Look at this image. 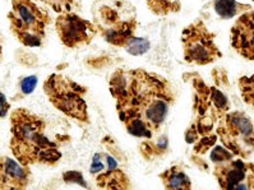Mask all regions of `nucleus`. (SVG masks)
I'll return each instance as SVG.
<instances>
[{"mask_svg":"<svg viewBox=\"0 0 254 190\" xmlns=\"http://www.w3.org/2000/svg\"><path fill=\"white\" fill-rule=\"evenodd\" d=\"M109 92L127 133L147 139L161 131L177 92L168 78L143 68H118L109 79Z\"/></svg>","mask_w":254,"mask_h":190,"instance_id":"f257e3e1","label":"nucleus"},{"mask_svg":"<svg viewBox=\"0 0 254 190\" xmlns=\"http://www.w3.org/2000/svg\"><path fill=\"white\" fill-rule=\"evenodd\" d=\"M10 151L22 165L57 166L63 152L62 142L48 135L45 119L28 109L19 107L10 114Z\"/></svg>","mask_w":254,"mask_h":190,"instance_id":"f03ea898","label":"nucleus"},{"mask_svg":"<svg viewBox=\"0 0 254 190\" xmlns=\"http://www.w3.org/2000/svg\"><path fill=\"white\" fill-rule=\"evenodd\" d=\"M193 87V122L186 130L188 144L213 133L217 120L230 110L226 95L215 86H208L202 77L191 78Z\"/></svg>","mask_w":254,"mask_h":190,"instance_id":"7ed1b4c3","label":"nucleus"},{"mask_svg":"<svg viewBox=\"0 0 254 190\" xmlns=\"http://www.w3.org/2000/svg\"><path fill=\"white\" fill-rule=\"evenodd\" d=\"M42 89L49 102L66 118L79 124L90 123L87 87L62 73H53L45 79Z\"/></svg>","mask_w":254,"mask_h":190,"instance_id":"20e7f679","label":"nucleus"},{"mask_svg":"<svg viewBox=\"0 0 254 190\" xmlns=\"http://www.w3.org/2000/svg\"><path fill=\"white\" fill-rule=\"evenodd\" d=\"M101 23L96 24L99 35L108 44L115 48L124 49L132 57H141L148 53L151 42L143 37H138V21L135 17L124 19L111 6H101L99 10Z\"/></svg>","mask_w":254,"mask_h":190,"instance_id":"39448f33","label":"nucleus"},{"mask_svg":"<svg viewBox=\"0 0 254 190\" xmlns=\"http://www.w3.org/2000/svg\"><path fill=\"white\" fill-rule=\"evenodd\" d=\"M8 19L10 30L26 48H40L51 18L32 0H13Z\"/></svg>","mask_w":254,"mask_h":190,"instance_id":"423d86ee","label":"nucleus"},{"mask_svg":"<svg viewBox=\"0 0 254 190\" xmlns=\"http://www.w3.org/2000/svg\"><path fill=\"white\" fill-rule=\"evenodd\" d=\"M215 133L222 146L236 157L248 160L254 152V125L243 111H227L216 123Z\"/></svg>","mask_w":254,"mask_h":190,"instance_id":"0eeeda50","label":"nucleus"},{"mask_svg":"<svg viewBox=\"0 0 254 190\" xmlns=\"http://www.w3.org/2000/svg\"><path fill=\"white\" fill-rule=\"evenodd\" d=\"M183 58L190 65H208L221 59L216 36L200 18L189 23L182 32Z\"/></svg>","mask_w":254,"mask_h":190,"instance_id":"6e6552de","label":"nucleus"},{"mask_svg":"<svg viewBox=\"0 0 254 190\" xmlns=\"http://www.w3.org/2000/svg\"><path fill=\"white\" fill-rule=\"evenodd\" d=\"M55 31L60 42L68 49L87 46L99 33L96 23L72 12L58 15L55 19Z\"/></svg>","mask_w":254,"mask_h":190,"instance_id":"1a4fd4ad","label":"nucleus"},{"mask_svg":"<svg viewBox=\"0 0 254 190\" xmlns=\"http://www.w3.org/2000/svg\"><path fill=\"white\" fill-rule=\"evenodd\" d=\"M213 165L212 175L218 187L225 190L254 189V164L244 158L234 157Z\"/></svg>","mask_w":254,"mask_h":190,"instance_id":"9d476101","label":"nucleus"},{"mask_svg":"<svg viewBox=\"0 0 254 190\" xmlns=\"http://www.w3.org/2000/svg\"><path fill=\"white\" fill-rule=\"evenodd\" d=\"M90 175L100 189L126 190L132 187L128 175L110 152H96L91 161Z\"/></svg>","mask_w":254,"mask_h":190,"instance_id":"9b49d317","label":"nucleus"},{"mask_svg":"<svg viewBox=\"0 0 254 190\" xmlns=\"http://www.w3.org/2000/svg\"><path fill=\"white\" fill-rule=\"evenodd\" d=\"M231 46L245 59L254 62V10L238 17L230 31Z\"/></svg>","mask_w":254,"mask_h":190,"instance_id":"f8f14e48","label":"nucleus"},{"mask_svg":"<svg viewBox=\"0 0 254 190\" xmlns=\"http://www.w3.org/2000/svg\"><path fill=\"white\" fill-rule=\"evenodd\" d=\"M31 170L19 161L0 156V190L24 189L31 184Z\"/></svg>","mask_w":254,"mask_h":190,"instance_id":"ddd939ff","label":"nucleus"},{"mask_svg":"<svg viewBox=\"0 0 254 190\" xmlns=\"http://www.w3.org/2000/svg\"><path fill=\"white\" fill-rule=\"evenodd\" d=\"M162 187L168 190H190L191 180L182 165H173L159 174Z\"/></svg>","mask_w":254,"mask_h":190,"instance_id":"4468645a","label":"nucleus"},{"mask_svg":"<svg viewBox=\"0 0 254 190\" xmlns=\"http://www.w3.org/2000/svg\"><path fill=\"white\" fill-rule=\"evenodd\" d=\"M170 149L169 137L166 134H157L152 138H147L139 143L138 151L146 161H153L165 156Z\"/></svg>","mask_w":254,"mask_h":190,"instance_id":"2eb2a0df","label":"nucleus"},{"mask_svg":"<svg viewBox=\"0 0 254 190\" xmlns=\"http://www.w3.org/2000/svg\"><path fill=\"white\" fill-rule=\"evenodd\" d=\"M213 9L220 18L230 19L249 10L251 5L238 3L235 0H213Z\"/></svg>","mask_w":254,"mask_h":190,"instance_id":"dca6fc26","label":"nucleus"},{"mask_svg":"<svg viewBox=\"0 0 254 190\" xmlns=\"http://www.w3.org/2000/svg\"><path fill=\"white\" fill-rule=\"evenodd\" d=\"M147 5L156 15H168L180 9V4L171 0H147Z\"/></svg>","mask_w":254,"mask_h":190,"instance_id":"f3484780","label":"nucleus"},{"mask_svg":"<svg viewBox=\"0 0 254 190\" xmlns=\"http://www.w3.org/2000/svg\"><path fill=\"white\" fill-rule=\"evenodd\" d=\"M239 91L245 104L254 107V74L243 75L239 79Z\"/></svg>","mask_w":254,"mask_h":190,"instance_id":"a211bd4d","label":"nucleus"},{"mask_svg":"<svg viewBox=\"0 0 254 190\" xmlns=\"http://www.w3.org/2000/svg\"><path fill=\"white\" fill-rule=\"evenodd\" d=\"M41 1L45 5L50 6L58 14H63V13L72 12L75 0H41Z\"/></svg>","mask_w":254,"mask_h":190,"instance_id":"6ab92c4d","label":"nucleus"},{"mask_svg":"<svg viewBox=\"0 0 254 190\" xmlns=\"http://www.w3.org/2000/svg\"><path fill=\"white\" fill-rule=\"evenodd\" d=\"M37 82H39V79H37L36 75L24 77L23 79L19 82V91H21L22 95L27 96L30 95V93H32L33 91H35V88H36Z\"/></svg>","mask_w":254,"mask_h":190,"instance_id":"aec40b11","label":"nucleus"},{"mask_svg":"<svg viewBox=\"0 0 254 190\" xmlns=\"http://www.w3.org/2000/svg\"><path fill=\"white\" fill-rule=\"evenodd\" d=\"M10 110V104L6 96L3 92H0V119H4Z\"/></svg>","mask_w":254,"mask_h":190,"instance_id":"412c9836","label":"nucleus"},{"mask_svg":"<svg viewBox=\"0 0 254 190\" xmlns=\"http://www.w3.org/2000/svg\"><path fill=\"white\" fill-rule=\"evenodd\" d=\"M1 58H3V48H1V45H0V62H1Z\"/></svg>","mask_w":254,"mask_h":190,"instance_id":"4be33fe9","label":"nucleus"},{"mask_svg":"<svg viewBox=\"0 0 254 190\" xmlns=\"http://www.w3.org/2000/svg\"><path fill=\"white\" fill-rule=\"evenodd\" d=\"M253 1H254V0H253Z\"/></svg>","mask_w":254,"mask_h":190,"instance_id":"5701e85b","label":"nucleus"}]
</instances>
